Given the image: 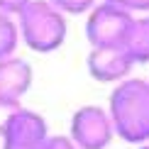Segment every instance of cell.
Instances as JSON below:
<instances>
[{
  "instance_id": "obj_8",
  "label": "cell",
  "mask_w": 149,
  "mask_h": 149,
  "mask_svg": "<svg viewBox=\"0 0 149 149\" xmlns=\"http://www.w3.org/2000/svg\"><path fill=\"white\" fill-rule=\"evenodd\" d=\"M125 49L134 64H149V15L134 17L127 32Z\"/></svg>"
},
{
  "instance_id": "obj_6",
  "label": "cell",
  "mask_w": 149,
  "mask_h": 149,
  "mask_svg": "<svg viewBox=\"0 0 149 149\" xmlns=\"http://www.w3.org/2000/svg\"><path fill=\"white\" fill-rule=\"evenodd\" d=\"M86 66L91 78L100 83H120L134 69V61L125 47H93Z\"/></svg>"
},
{
  "instance_id": "obj_5",
  "label": "cell",
  "mask_w": 149,
  "mask_h": 149,
  "mask_svg": "<svg viewBox=\"0 0 149 149\" xmlns=\"http://www.w3.org/2000/svg\"><path fill=\"white\" fill-rule=\"evenodd\" d=\"M3 149H42L49 137L47 120L34 110L20 108L3 130Z\"/></svg>"
},
{
  "instance_id": "obj_15",
  "label": "cell",
  "mask_w": 149,
  "mask_h": 149,
  "mask_svg": "<svg viewBox=\"0 0 149 149\" xmlns=\"http://www.w3.org/2000/svg\"><path fill=\"white\" fill-rule=\"evenodd\" d=\"M139 149H149V144H147V142H144V144H139Z\"/></svg>"
},
{
  "instance_id": "obj_4",
  "label": "cell",
  "mask_w": 149,
  "mask_h": 149,
  "mask_svg": "<svg viewBox=\"0 0 149 149\" xmlns=\"http://www.w3.org/2000/svg\"><path fill=\"white\" fill-rule=\"evenodd\" d=\"M115 130L108 110L100 105H83L71 117V142L78 149H105L113 142Z\"/></svg>"
},
{
  "instance_id": "obj_11",
  "label": "cell",
  "mask_w": 149,
  "mask_h": 149,
  "mask_svg": "<svg viewBox=\"0 0 149 149\" xmlns=\"http://www.w3.org/2000/svg\"><path fill=\"white\" fill-rule=\"evenodd\" d=\"M20 108H22V105H20V100L0 95V134H3V130L8 127V122L12 120V115H15Z\"/></svg>"
},
{
  "instance_id": "obj_3",
  "label": "cell",
  "mask_w": 149,
  "mask_h": 149,
  "mask_svg": "<svg viewBox=\"0 0 149 149\" xmlns=\"http://www.w3.org/2000/svg\"><path fill=\"white\" fill-rule=\"evenodd\" d=\"M132 20V12L120 5H95L91 8L88 22H86V37H88L91 47H125Z\"/></svg>"
},
{
  "instance_id": "obj_9",
  "label": "cell",
  "mask_w": 149,
  "mask_h": 149,
  "mask_svg": "<svg viewBox=\"0 0 149 149\" xmlns=\"http://www.w3.org/2000/svg\"><path fill=\"white\" fill-rule=\"evenodd\" d=\"M20 42V32H17V22L12 20V15L0 12V59L12 56Z\"/></svg>"
},
{
  "instance_id": "obj_10",
  "label": "cell",
  "mask_w": 149,
  "mask_h": 149,
  "mask_svg": "<svg viewBox=\"0 0 149 149\" xmlns=\"http://www.w3.org/2000/svg\"><path fill=\"white\" fill-rule=\"evenodd\" d=\"M49 3L64 15H83L95 5V0H49Z\"/></svg>"
},
{
  "instance_id": "obj_1",
  "label": "cell",
  "mask_w": 149,
  "mask_h": 149,
  "mask_svg": "<svg viewBox=\"0 0 149 149\" xmlns=\"http://www.w3.org/2000/svg\"><path fill=\"white\" fill-rule=\"evenodd\" d=\"M108 115L117 137L130 144L149 142V81L122 78L110 95Z\"/></svg>"
},
{
  "instance_id": "obj_2",
  "label": "cell",
  "mask_w": 149,
  "mask_h": 149,
  "mask_svg": "<svg viewBox=\"0 0 149 149\" xmlns=\"http://www.w3.org/2000/svg\"><path fill=\"white\" fill-rule=\"evenodd\" d=\"M17 32L29 49L39 54L56 52L66 39V15L49 0H29L17 12Z\"/></svg>"
},
{
  "instance_id": "obj_7",
  "label": "cell",
  "mask_w": 149,
  "mask_h": 149,
  "mask_svg": "<svg viewBox=\"0 0 149 149\" xmlns=\"http://www.w3.org/2000/svg\"><path fill=\"white\" fill-rule=\"evenodd\" d=\"M32 86V66L20 56L0 59V95L20 100Z\"/></svg>"
},
{
  "instance_id": "obj_14",
  "label": "cell",
  "mask_w": 149,
  "mask_h": 149,
  "mask_svg": "<svg viewBox=\"0 0 149 149\" xmlns=\"http://www.w3.org/2000/svg\"><path fill=\"white\" fill-rule=\"evenodd\" d=\"M122 8L130 12H149V0H122Z\"/></svg>"
},
{
  "instance_id": "obj_13",
  "label": "cell",
  "mask_w": 149,
  "mask_h": 149,
  "mask_svg": "<svg viewBox=\"0 0 149 149\" xmlns=\"http://www.w3.org/2000/svg\"><path fill=\"white\" fill-rule=\"evenodd\" d=\"M27 3L29 0H0V12H5V15H17Z\"/></svg>"
},
{
  "instance_id": "obj_12",
  "label": "cell",
  "mask_w": 149,
  "mask_h": 149,
  "mask_svg": "<svg viewBox=\"0 0 149 149\" xmlns=\"http://www.w3.org/2000/svg\"><path fill=\"white\" fill-rule=\"evenodd\" d=\"M42 149H78L76 144L71 142V137H64V134H49L44 139Z\"/></svg>"
}]
</instances>
